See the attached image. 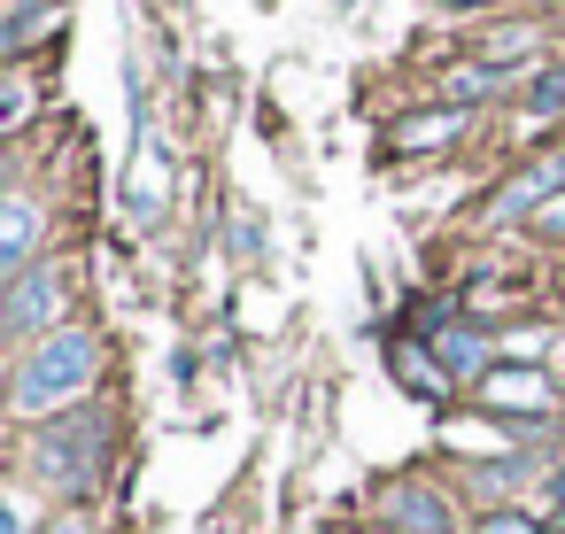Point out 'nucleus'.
I'll list each match as a JSON object with an SVG mask.
<instances>
[{
    "label": "nucleus",
    "mask_w": 565,
    "mask_h": 534,
    "mask_svg": "<svg viewBox=\"0 0 565 534\" xmlns=\"http://www.w3.org/2000/svg\"><path fill=\"white\" fill-rule=\"evenodd\" d=\"M542 225H550V233H565V194H557V202H542Z\"/></svg>",
    "instance_id": "obj_14"
},
{
    "label": "nucleus",
    "mask_w": 565,
    "mask_h": 534,
    "mask_svg": "<svg viewBox=\"0 0 565 534\" xmlns=\"http://www.w3.org/2000/svg\"><path fill=\"white\" fill-rule=\"evenodd\" d=\"M488 86H503V71H495V63H488V71H449V86H441V94H449V102H472V94H488Z\"/></svg>",
    "instance_id": "obj_8"
},
{
    "label": "nucleus",
    "mask_w": 565,
    "mask_h": 534,
    "mask_svg": "<svg viewBox=\"0 0 565 534\" xmlns=\"http://www.w3.org/2000/svg\"><path fill=\"white\" fill-rule=\"evenodd\" d=\"M387 526H395V534H449V503H441L434 488L403 480V488H387Z\"/></svg>",
    "instance_id": "obj_3"
},
{
    "label": "nucleus",
    "mask_w": 565,
    "mask_h": 534,
    "mask_svg": "<svg viewBox=\"0 0 565 534\" xmlns=\"http://www.w3.org/2000/svg\"><path fill=\"white\" fill-rule=\"evenodd\" d=\"M55 310H63V279L55 271H24L9 287V333H40Z\"/></svg>",
    "instance_id": "obj_2"
},
{
    "label": "nucleus",
    "mask_w": 565,
    "mask_h": 534,
    "mask_svg": "<svg viewBox=\"0 0 565 534\" xmlns=\"http://www.w3.org/2000/svg\"><path fill=\"white\" fill-rule=\"evenodd\" d=\"M488 403H519V410H542V403H550V380H542V372H488Z\"/></svg>",
    "instance_id": "obj_6"
},
{
    "label": "nucleus",
    "mask_w": 565,
    "mask_h": 534,
    "mask_svg": "<svg viewBox=\"0 0 565 534\" xmlns=\"http://www.w3.org/2000/svg\"><path fill=\"white\" fill-rule=\"evenodd\" d=\"M395 372H403L418 395H441V372H426V364H418V349H395Z\"/></svg>",
    "instance_id": "obj_9"
},
{
    "label": "nucleus",
    "mask_w": 565,
    "mask_h": 534,
    "mask_svg": "<svg viewBox=\"0 0 565 534\" xmlns=\"http://www.w3.org/2000/svg\"><path fill=\"white\" fill-rule=\"evenodd\" d=\"M550 503H557V519H565V480H557V488H550Z\"/></svg>",
    "instance_id": "obj_15"
},
{
    "label": "nucleus",
    "mask_w": 565,
    "mask_h": 534,
    "mask_svg": "<svg viewBox=\"0 0 565 534\" xmlns=\"http://www.w3.org/2000/svg\"><path fill=\"white\" fill-rule=\"evenodd\" d=\"M32 241H40V210L17 194V202H9V233H0V264H9L17 279L32 271Z\"/></svg>",
    "instance_id": "obj_5"
},
{
    "label": "nucleus",
    "mask_w": 565,
    "mask_h": 534,
    "mask_svg": "<svg viewBox=\"0 0 565 534\" xmlns=\"http://www.w3.org/2000/svg\"><path fill=\"white\" fill-rule=\"evenodd\" d=\"M441 356L465 372V364H480V341H472V333H449V341H441Z\"/></svg>",
    "instance_id": "obj_12"
},
{
    "label": "nucleus",
    "mask_w": 565,
    "mask_h": 534,
    "mask_svg": "<svg viewBox=\"0 0 565 534\" xmlns=\"http://www.w3.org/2000/svg\"><path fill=\"white\" fill-rule=\"evenodd\" d=\"M480 534H534L519 511H495V519H480Z\"/></svg>",
    "instance_id": "obj_13"
},
{
    "label": "nucleus",
    "mask_w": 565,
    "mask_h": 534,
    "mask_svg": "<svg viewBox=\"0 0 565 534\" xmlns=\"http://www.w3.org/2000/svg\"><path fill=\"white\" fill-rule=\"evenodd\" d=\"M86 380H94V341H86V333H47V341L17 364V410H24V418H47V410H63Z\"/></svg>",
    "instance_id": "obj_1"
},
{
    "label": "nucleus",
    "mask_w": 565,
    "mask_h": 534,
    "mask_svg": "<svg viewBox=\"0 0 565 534\" xmlns=\"http://www.w3.org/2000/svg\"><path fill=\"white\" fill-rule=\"evenodd\" d=\"M526 47H534V32H495V40H488V63L503 71V63H511V55H526Z\"/></svg>",
    "instance_id": "obj_10"
},
{
    "label": "nucleus",
    "mask_w": 565,
    "mask_h": 534,
    "mask_svg": "<svg viewBox=\"0 0 565 534\" xmlns=\"http://www.w3.org/2000/svg\"><path fill=\"white\" fill-rule=\"evenodd\" d=\"M557 186H565V156H557V163H534L526 179H511V186L495 194V217H519V210H526V202H542V194L557 202Z\"/></svg>",
    "instance_id": "obj_4"
},
{
    "label": "nucleus",
    "mask_w": 565,
    "mask_h": 534,
    "mask_svg": "<svg viewBox=\"0 0 565 534\" xmlns=\"http://www.w3.org/2000/svg\"><path fill=\"white\" fill-rule=\"evenodd\" d=\"M457 132V109H441V117H411L403 132H395V148H441Z\"/></svg>",
    "instance_id": "obj_7"
},
{
    "label": "nucleus",
    "mask_w": 565,
    "mask_h": 534,
    "mask_svg": "<svg viewBox=\"0 0 565 534\" xmlns=\"http://www.w3.org/2000/svg\"><path fill=\"white\" fill-rule=\"evenodd\" d=\"M534 109L550 117V109H565V71H550V78H534Z\"/></svg>",
    "instance_id": "obj_11"
}]
</instances>
